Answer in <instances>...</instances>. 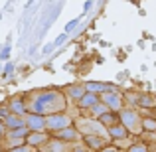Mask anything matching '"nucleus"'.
Listing matches in <instances>:
<instances>
[{
	"label": "nucleus",
	"instance_id": "obj_16",
	"mask_svg": "<svg viewBox=\"0 0 156 152\" xmlns=\"http://www.w3.org/2000/svg\"><path fill=\"white\" fill-rule=\"evenodd\" d=\"M67 93H69V97H71V99H77V101H79L87 91H85V87H81V85H73V87H69Z\"/></svg>",
	"mask_w": 156,
	"mask_h": 152
},
{
	"label": "nucleus",
	"instance_id": "obj_10",
	"mask_svg": "<svg viewBox=\"0 0 156 152\" xmlns=\"http://www.w3.org/2000/svg\"><path fill=\"white\" fill-rule=\"evenodd\" d=\"M97 103H99V97H97V95H93V93H85V95L79 99V109H91V107H95Z\"/></svg>",
	"mask_w": 156,
	"mask_h": 152
},
{
	"label": "nucleus",
	"instance_id": "obj_2",
	"mask_svg": "<svg viewBox=\"0 0 156 152\" xmlns=\"http://www.w3.org/2000/svg\"><path fill=\"white\" fill-rule=\"evenodd\" d=\"M121 125L126 129V133H136V134L142 133V118L133 109L121 111Z\"/></svg>",
	"mask_w": 156,
	"mask_h": 152
},
{
	"label": "nucleus",
	"instance_id": "obj_23",
	"mask_svg": "<svg viewBox=\"0 0 156 152\" xmlns=\"http://www.w3.org/2000/svg\"><path fill=\"white\" fill-rule=\"evenodd\" d=\"M101 152H121L117 148V146H103V148H101Z\"/></svg>",
	"mask_w": 156,
	"mask_h": 152
},
{
	"label": "nucleus",
	"instance_id": "obj_12",
	"mask_svg": "<svg viewBox=\"0 0 156 152\" xmlns=\"http://www.w3.org/2000/svg\"><path fill=\"white\" fill-rule=\"evenodd\" d=\"M26 140H28V146H38V144H44V142L48 140V136H46V133H30L26 136Z\"/></svg>",
	"mask_w": 156,
	"mask_h": 152
},
{
	"label": "nucleus",
	"instance_id": "obj_14",
	"mask_svg": "<svg viewBox=\"0 0 156 152\" xmlns=\"http://www.w3.org/2000/svg\"><path fill=\"white\" fill-rule=\"evenodd\" d=\"M85 138V144L87 146H91L93 150H101L105 146V138H99V136H91V134H87V136H83Z\"/></svg>",
	"mask_w": 156,
	"mask_h": 152
},
{
	"label": "nucleus",
	"instance_id": "obj_1",
	"mask_svg": "<svg viewBox=\"0 0 156 152\" xmlns=\"http://www.w3.org/2000/svg\"><path fill=\"white\" fill-rule=\"evenodd\" d=\"M65 97L59 91H40L34 93L32 99L26 103V111L32 115H40V117H48V115L63 113L65 109Z\"/></svg>",
	"mask_w": 156,
	"mask_h": 152
},
{
	"label": "nucleus",
	"instance_id": "obj_7",
	"mask_svg": "<svg viewBox=\"0 0 156 152\" xmlns=\"http://www.w3.org/2000/svg\"><path fill=\"white\" fill-rule=\"evenodd\" d=\"M101 103H103L109 111H119V109H121V105H122L119 93H103V101H101Z\"/></svg>",
	"mask_w": 156,
	"mask_h": 152
},
{
	"label": "nucleus",
	"instance_id": "obj_3",
	"mask_svg": "<svg viewBox=\"0 0 156 152\" xmlns=\"http://www.w3.org/2000/svg\"><path fill=\"white\" fill-rule=\"evenodd\" d=\"M79 130L85 134V136H87V134H91V136H99V138L109 140L107 129L101 125L99 121H89V118H83V121H79Z\"/></svg>",
	"mask_w": 156,
	"mask_h": 152
},
{
	"label": "nucleus",
	"instance_id": "obj_11",
	"mask_svg": "<svg viewBox=\"0 0 156 152\" xmlns=\"http://www.w3.org/2000/svg\"><path fill=\"white\" fill-rule=\"evenodd\" d=\"M55 134H57V140H77V138H79V133H77L73 126H67V129L59 130V133H55Z\"/></svg>",
	"mask_w": 156,
	"mask_h": 152
},
{
	"label": "nucleus",
	"instance_id": "obj_17",
	"mask_svg": "<svg viewBox=\"0 0 156 152\" xmlns=\"http://www.w3.org/2000/svg\"><path fill=\"white\" fill-rule=\"evenodd\" d=\"M136 105L146 107V109H152V107H156V99L154 97H148V95H142V97L136 99Z\"/></svg>",
	"mask_w": 156,
	"mask_h": 152
},
{
	"label": "nucleus",
	"instance_id": "obj_8",
	"mask_svg": "<svg viewBox=\"0 0 156 152\" xmlns=\"http://www.w3.org/2000/svg\"><path fill=\"white\" fill-rule=\"evenodd\" d=\"M4 126H6L8 130H18V129H24V118L22 117H16V115H8L6 118H4Z\"/></svg>",
	"mask_w": 156,
	"mask_h": 152
},
{
	"label": "nucleus",
	"instance_id": "obj_5",
	"mask_svg": "<svg viewBox=\"0 0 156 152\" xmlns=\"http://www.w3.org/2000/svg\"><path fill=\"white\" fill-rule=\"evenodd\" d=\"M6 144L8 148H16V146H22L24 140H26L28 136V129L24 126V129H18V130H6Z\"/></svg>",
	"mask_w": 156,
	"mask_h": 152
},
{
	"label": "nucleus",
	"instance_id": "obj_20",
	"mask_svg": "<svg viewBox=\"0 0 156 152\" xmlns=\"http://www.w3.org/2000/svg\"><path fill=\"white\" fill-rule=\"evenodd\" d=\"M63 144H61L59 140H55V142H50V146H48V152H63Z\"/></svg>",
	"mask_w": 156,
	"mask_h": 152
},
{
	"label": "nucleus",
	"instance_id": "obj_18",
	"mask_svg": "<svg viewBox=\"0 0 156 152\" xmlns=\"http://www.w3.org/2000/svg\"><path fill=\"white\" fill-rule=\"evenodd\" d=\"M142 130H156V118H142Z\"/></svg>",
	"mask_w": 156,
	"mask_h": 152
},
{
	"label": "nucleus",
	"instance_id": "obj_15",
	"mask_svg": "<svg viewBox=\"0 0 156 152\" xmlns=\"http://www.w3.org/2000/svg\"><path fill=\"white\" fill-rule=\"evenodd\" d=\"M99 122L107 129V126H113L115 122H117V117H115V115L109 111V113H105V115H101V117H99Z\"/></svg>",
	"mask_w": 156,
	"mask_h": 152
},
{
	"label": "nucleus",
	"instance_id": "obj_22",
	"mask_svg": "<svg viewBox=\"0 0 156 152\" xmlns=\"http://www.w3.org/2000/svg\"><path fill=\"white\" fill-rule=\"evenodd\" d=\"M8 152H34V148L28 144H22V146H16V148H8Z\"/></svg>",
	"mask_w": 156,
	"mask_h": 152
},
{
	"label": "nucleus",
	"instance_id": "obj_21",
	"mask_svg": "<svg viewBox=\"0 0 156 152\" xmlns=\"http://www.w3.org/2000/svg\"><path fill=\"white\" fill-rule=\"evenodd\" d=\"M129 152H148V148H146V144L138 142V144H133V146H130Z\"/></svg>",
	"mask_w": 156,
	"mask_h": 152
},
{
	"label": "nucleus",
	"instance_id": "obj_6",
	"mask_svg": "<svg viewBox=\"0 0 156 152\" xmlns=\"http://www.w3.org/2000/svg\"><path fill=\"white\" fill-rule=\"evenodd\" d=\"M24 125H26V129L32 130V133H44V129H46V125H44V117H40V115H32V113H28L26 117H24Z\"/></svg>",
	"mask_w": 156,
	"mask_h": 152
},
{
	"label": "nucleus",
	"instance_id": "obj_4",
	"mask_svg": "<svg viewBox=\"0 0 156 152\" xmlns=\"http://www.w3.org/2000/svg\"><path fill=\"white\" fill-rule=\"evenodd\" d=\"M44 125H46V129L53 130V133H59V130L71 126V118H69L67 115H63V113H55V115L44 117Z\"/></svg>",
	"mask_w": 156,
	"mask_h": 152
},
{
	"label": "nucleus",
	"instance_id": "obj_9",
	"mask_svg": "<svg viewBox=\"0 0 156 152\" xmlns=\"http://www.w3.org/2000/svg\"><path fill=\"white\" fill-rule=\"evenodd\" d=\"M107 134H109V138H117V140H125L126 138V129L122 125H113L107 129Z\"/></svg>",
	"mask_w": 156,
	"mask_h": 152
},
{
	"label": "nucleus",
	"instance_id": "obj_19",
	"mask_svg": "<svg viewBox=\"0 0 156 152\" xmlns=\"http://www.w3.org/2000/svg\"><path fill=\"white\" fill-rule=\"evenodd\" d=\"M91 111H93V115H97V117H101V115H105V113H109V109H107V107L103 105V103H97L95 107H91Z\"/></svg>",
	"mask_w": 156,
	"mask_h": 152
},
{
	"label": "nucleus",
	"instance_id": "obj_24",
	"mask_svg": "<svg viewBox=\"0 0 156 152\" xmlns=\"http://www.w3.org/2000/svg\"><path fill=\"white\" fill-rule=\"evenodd\" d=\"M4 134H6V126L0 122V136H4Z\"/></svg>",
	"mask_w": 156,
	"mask_h": 152
},
{
	"label": "nucleus",
	"instance_id": "obj_13",
	"mask_svg": "<svg viewBox=\"0 0 156 152\" xmlns=\"http://www.w3.org/2000/svg\"><path fill=\"white\" fill-rule=\"evenodd\" d=\"M10 111H12V115H16V117H24V115H26V103L22 99H14L10 103Z\"/></svg>",
	"mask_w": 156,
	"mask_h": 152
}]
</instances>
